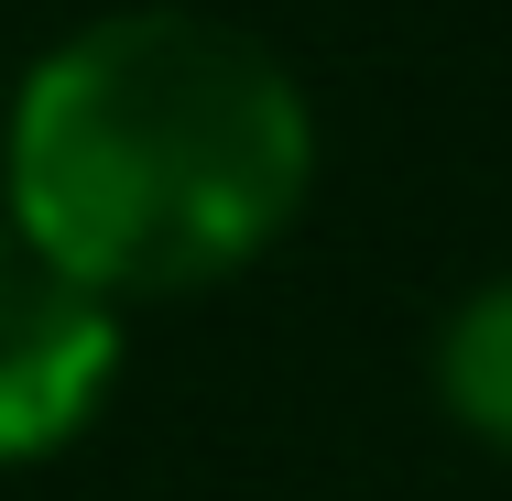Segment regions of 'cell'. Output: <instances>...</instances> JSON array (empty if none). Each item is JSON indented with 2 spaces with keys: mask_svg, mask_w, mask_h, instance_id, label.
I'll return each instance as SVG.
<instances>
[{
  "mask_svg": "<svg viewBox=\"0 0 512 501\" xmlns=\"http://www.w3.org/2000/svg\"><path fill=\"white\" fill-rule=\"evenodd\" d=\"M306 175L284 66L197 11H131L22 88L11 197L77 284H197L251 251Z\"/></svg>",
  "mask_w": 512,
  "mask_h": 501,
  "instance_id": "1",
  "label": "cell"
},
{
  "mask_svg": "<svg viewBox=\"0 0 512 501\" xmlns=\"http://www.w3.org/2000/svg\"><path fill=\"white\" fill-rule=\"evenodd\" d=\"M99 360H109V327L77 295H0V447L77 414Z\"/></svg>",
  "mask_w": 512,
  "mask_h": 501,
  "instance_id": "2",
  "label": "cell"
},
{
  "mask_svg": "<svg viewBox=\"0 0 512 501\" xmlns=\"http://www.w3.org/2000/svg\"><path fill=\"white\" fill-rule=\"evenodd\" d=\"M447 382H458L469 414L512 425V284H502V295H480L458 327H447Z\"/></svg>",
  "mask_w": 512,
  "mask_h": 501,
  "instance_id": "3",
  "label": "cell"
}]
</instances>
